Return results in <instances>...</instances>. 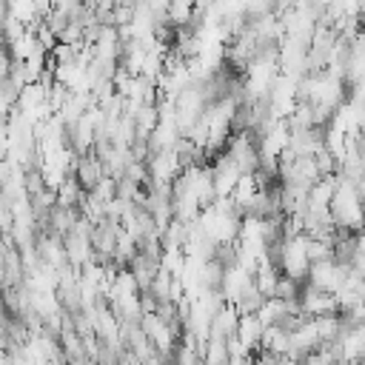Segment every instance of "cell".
<instances>
[{
  "label": "cell",
  "instance_id": "7",
  "mask_svg": "<svg viewBox=\"0 0 365 365\" xmlns=\"http://www.w3.org/2000/svg\"><path fill=\"white\" fill-rule=\"evenodd\" d=\"M299 288H302V282L299 279H294V277H288V274H277V282H274V291H271V297H279V299H285V302H291V299H297L299 297Z\"/></svg>",
  "mask_w": 365,
  "mask_h": 365
},
{
  "label": "cell",
  "instance_id": "2",
  "mask_svg": "<svg viewBox=\"0 0 365 365\" xmlns=\"http://www.w3.org/2000/svg\"><path fill=\"white\" fill-rule=\"evenodd\" d=\"M345 274H348V262H339V259H334V257H328V259H314V262L308 265L305 282L314 285V288H319V291L334 294V291L342 285Z\"/></svg>",
  "mask_w": 365,
  "mask_h": 365
},
{
  "label": "cell",
  "instance_id": "1",
  "mask_svg": "<svg viewBox=\"0 0 365 365\" xmlns=\"http://www.w3.org/2000/svg\"><path fill=\"white\" fill-rule=\"evenodd\" d=\"M328 214H331L336 228L359 231V225H362V185L336 174L334 194L328 200Z\"/></svg>",
  "mask_w": 365,
  "mask_h": 365
},
{
  "label": "cell",
  "instance_id": "3",
  "mask_svg": "<svg viewBox=\"0 0 365 365\" xmlns=\"http://www.w3.org/2000/svg\"><path fill=\"white\" fill-rule=\"evenodd\" d=\"M234 336L240 339V345L254 354L259 348V336H262V322L257 319V314H240L237 317V328H234Z\"/></svg>",
  "mask_w": 365,
  "mask_h": 365
},
{
  "label": "cell",
  "instance_id": "6",
  "mask_svg": "<svg viewBox=\"0 0 365 365\" xmlns=\"http://www.w3.org/2000/svg\"><path fill=\"white\" fill-rule=\"evenodd\" d=\"M265 297L254 288V282H248L240 294H237V299H234V308H237V314H254L257 308H259V302H262Z\"/></svg>",
  "mask_w": 365,
  "mask_h": 365
},
{
  "label": "cell",
  "instance_id": "4",
  "mask_svg": "<svg viewBox=\"0 0 365 365\" xmlns=\"http://www.w3.org/2000/svg\"><path fill=\"white\" fill-rule=\"evenodd\" d=\"M86 188L74 180V174H66L60 180V185L54 188V205H66V208H77V202L83 200Z\"/></svg>",
  "mask_w": 365,
  "mask_h": 365
},
{
  "label": "cell",
  "instance_id": "5",
  "mask_svg": "<svg viewBox=\"0 0 365 365\" xmlns=\"http://www.w3.org/2000/svg\"><path fill=\"white\" fill-rule=\"evenodd\" d=\"M6 3H9V17H14L17 23L34 26L40 20V11H37L34 0H6Z\"/></svg>",
  "mask_w": 365,
  "mask_h": 365
}]
</instances>
